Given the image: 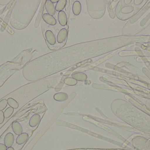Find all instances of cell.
I'll return each instance as SVG.
<instances>
[{"instance_id": "d4e9b609", "label": "cell", "mask_w": 150, "mask_h": 150, "mask_svg": "<svg viewBox=\"0 0 150 150\" xmlns=\"http://www.w3.org/2000/svg\"><path fill=\"white\" fill-rule=\"evenodd\" d=\"M11 1H8V0H6V1H0V5H6L8 4Z\"/></svg>"}, {"instance_id": "ba28073f", "label": "cell", "mask_w": 150, "mask_h": 150, "mask_svg": "<svg viewBox=\"0 0 150 150\" xmlns=\"http://www.w3.org/2000/svg\"><path fill=\"white\" fill-rule=\"evenodd\" d=\"M58 18L59 24L62 26H65L67 25V16L65 11H59L58 13Z\"/></svg>"}, {"instance_id": "44dd1931", "label": "cell", "mask_w": 150, "mask_h": 150, "mask_svg": "<svg viewBox=\"0 0 150 150\" xmlns=\"http://www.w3.org/2000/svg\"><path fill=\"white\" fill-rule=\"evenodd\" d=\"M112 55H113V53L110 54L108 55L107 56H105V57H103L102 59H100V60H98L97 61V62L95 63H93L92 65H91L92 67H95V66H97L98 65H99V64H101V63L105 61L106 60H108V59H109L110 57H111V56H112Z\"/></svg>"}, {"instance_id": "30bf717a", "label": "cell", "mask_w": 150, "mask_h": 150, "mask_svg": "<svg viewBox=\"0 0 150 150\" xmlns=\"http://www.w3.org/2000/svg\"><path fill=\"white\" fill-rule=\"evenodd\" d=\"M14 143V135L11 133H8L5 135L4 139V144L7 148L12 147Z\"/></svg>"}, {"instance_id": "cb8c5ba5", "label": "cell", "mask_w": 150, "mask_h": 150, "mask_svg": "<svg viewBox=\"0 0 150 150\" xmlns=\"http://www.w3.org/2000/svg\"><path fill=\"white\" fill-rule=\"evenodd\" d=\"M4 113L3 111H0V124H2L4 119Z\"/></svg>"}, {"instance_id": "277c9868", "label": "cell", "mask_w": 150, "mask_h": 150, "mask_svg": "<svg viewBox=\"0 0 150 150\" xmlns=\"http://www.w3.org/2000/svg\"><path fill=\"white\" fill-rule=\"evenodd\" d=\"M51 30H46L45 28H42V32L47 45L49 49L52 51H56L59 50V48L57 45L55 34H58L60 30L58 31V28L54 27V31H53L52 26H51Z\"/></svg>"}, {"instance_id": "8fae6325", "label": "cell", "mask_w": 150, "mask_h": 150, "mask_svg": "<svg viewBox=\"0 0 150 150\" xmlns=\"http://www.w3.org/2000/svg\"><path fill=\"white\" fill-rule=\"evenodd\" d=\"M11 127L13 132L17 135L19 136L23 133V129L22 125L18 122H13L11 125Z\"/></svg>"}, {"instance_id": "484cf974", "label": "cell", "mask_w": 150, "mask_h": 150, "mask_svg": "<svg viewBox=\"0 0 150 150\" xmlns=\"http://www.w3.org/2000/svg\"><path fill=\"white\" fill-rule=\"evenodd\" d=\"M7 149V147L4 144L0 143V150H6Z\"/></svg>"}, {"instance_id": "7a4b0ae2", "label": "cell", "mask_w": 150, "mask_h": 150, "mask_svg": "<svg viewBox=\"0 0 150 150\" xmlns=\"http://www.w3.org/2000/svg\"><path fill=\"white\" fill-rule=\"evenodd\" d=\"M41 1H17L12 9L10 23L17 30L26 28L32 21Z\"/></svg>"}, {"instance_id": "ac0fdd59", "label": "cell", "mask_w": 150, "mask_h": 150, "mask_svg": "<svg viewBox=\"0 0 150 150\" xmlns=\"http://www.w3.org/2000/svg\"><path fill=\"white\" fill-rule=\"evenodd\" d=\"M7 102H8V105L11 107L15 109H17L18 108V106H19L18 103L14 99L12 98H9L7 99Z\"/></svg>"}, {"instance_id": "4316f807", "label": "cell", "mask_w": 150, "mask_h": 150, "mask_svg": "<svg viewBox=\"0 0 150 150\" xmlns=\"http://www.w3.org/2000/svg\"><path fill=\"white\" fill-rule=\"evenodd\" d=\"M51 1L52 2V3H57L59 1V0H51Z\"/></svg>"}, {"instance_id": "ffe728a7", "label": "cell", "mask_w": 150, "mask_h": 150, "mask_svg": "<svg viewBox=\"0 0 150 150\" xmlns=\"http://www.w3.org/2000/svg\"><path fill=\"white\" fill-rule=\"evenodd\" d=\"M106 1V6L107 7L108 10V12H109V16L111 18H114L115 14L114 13L113 11L112 8V6H111V1Z\"/></svg>"}, {"instance_id": "d6986e66", "label": "cell", "mask_w": 150, "mask_h": 150, "mask_svg": "<svg viewBox=\"0 0 150 150\" xmlns=\"http://www.w3.org/2000/svg\"><path fill=\"white\" fill-rule=\"evenodd\" d=\"M64 83L69 86H74L77 83V81L73 77H67L64 79Z\"/></svg>"}, {"instance_id": "83f0119b", "label": "cell", "mask_w": 150, "mask_h": 150, "mask_svg": "<svg viewBox=\"0 0 150 150\" xmlns=\"http://www.w3.org/2000/svg\"><path fill=\"white\" fill-rule=\"evenodd\" d=\"M6 150H14V148L12 147H10V148H8Z\"/></svg>"}, {"instance_id": "9a60e30c", "label": "cell", "mask_w": 150, "mask_h": 150, "mask_svg": "<svg viewBox=\"0 0 150 150\" xmlns=\"http://www.w3.org/2000/svg\"><path fill=\"white\" fill-rule=\"evenodd\" d=\"M69 96L67 93L65 92H59L56 93L54 96V98L55 100L59 102H63L66 101L68 99Z\"/></svg>"}, {"instance_id": "603a6c76", "label": "cell", "mask_w": 150, "mask_h": 150, "mask_svg": "<svg viewBox=\"0 0 150 150\" xmlns=\"http://www.w3.org/2000/svg\"><path fill=\"white\" fill-rule=\"evenodd\" d=\"M8 102L6 99L2 100L0 101V111L4 110L8 105Z\"/></svg>"}, {"instance_id": "9c48e42d", "label": "cell", "mask_w": 150, "mask_h": 150, "mask_svg": "<svg viewBox=\"0 0 150 150\" xmlns=\"http://www.w3.org/2000/svg\"><path fill=\"white\" fill-rule=\"evenodd\" d=\"M45 7L46 10L47 12V14L51 16H54L56 13V9L55 7L54 6V4L51 1L47 0L45 3Z\"/></svg>"}, {"instance_id": "4fadbf2b", "label": "cell", "mask_w": 150, "mask_h": 150, "mask_svg": "<svg viewBox=\"0 0 150 150\" xmlns=\"http://www.w3.org/2000/svg\"><path fill=\"white\" fill-rule=\"evenodd\" d=\"M72 77L77 81L80 82L85 81L87 78L86 74L82 72H74L72 74Z\"/></svg>"}, {"instance_id": "5b68a950", "label": "cell", "mask_w": 150, "mask_h": 150, "mask_svg": "<svg viewBox=\"0 0 150 150\" xmlns=\"http://www.w3.org/2000/svg\"><path fill=\"white\" fill-rule=\"evenodd\" d=\"M68 37V28H62L60 30L56 36L57 45L59 49L65 46Z\"/></svg>"}, {"instance_id": "7c38bea8", "label": "cell", "mask_w": 150, "mask_h": 150, "mask_svg": "<svg viewBox=\"0 0 150 150\" xmlns=\"http://www.w3.org/2000/svg\"><path fill=\"white\" fill-rule=\"evenodd\" d=\"M41 118L38 114H35L33 115L29 121V125L31 127H37L40 122Z\"/></svg>"}, {"instance_id": "7402d4cb", "label": "cell", "mask_w": 150, "mask_h": 150, "mask_svg": "<svg viewBox=\"0 0 150 150\" xmlns=\"http://www.w3.org/2000/svg\"><path fill=\"white\" fill-rule=\"evenodd\" d=\"M14 109L12 107H10L7 108L4 111V116L5 119L9 118L14 112Z\"/></svg>"}, {"instance_id": "5bb4252c", "label": "cell", "mask_w": 150, "mask_h": 150, "mask_svg": "<svg viewBox=\"0 0 150 150\" xmlns=\"http://www.w3.org/2000/svg\"><path fill=\"white\" fill-rule=\"evenodd\" d=\"M29 138V135L27 133H22L16 139V142L18 145H22L25 143Z\"/></svg>"}, {"instance_id": "8992f818", "label": "cell", "mask_w": 150, "mask_h": 150, "mask_svg": "<svg viewBox=\"0 0 150 150\" xmlns=\"http://www.w3.org/2000/svg\"><path fill=\"white\" fill-rule=\"evenodd\" d=\"M46 2V0H43V1H41V3H40V8L38 16L36 18L35 24H34L35 28H38L40 23L41 18L44 14L43 13H44V8H45Z\"/></svg>"}, {"instance_id": "52a82bcc", "label": "cell", "mask_w": 150, "mask_h": 150, "mask_svg": "<svg viewBox=\"0 0 150 150\" xmlns=\"http://www.w3.org/2000/svg\"><path fill=\"white\" fill-rule=\"evenodd\" d=\"M42 18L45 23L51 26H54L57 24V21L55 18L47 13H45L43 14Z\"/></svg>"}, {"instance_id": "6da1fadb", "label": "cell", "mask_w": 150, "mask_h": 150, "mask_svg": "<svg viewBox=\"0 0 150 150\" xmlns=\"http://www.w3.org/2000/svg\"><path fill=\"white\" fill-rule=\"evenodd\" d=\"M116 38L78 43L40 56L24 66L23 75L29 81L40 80L80 63L105 54L120 46Z\"/></svg>"}, {"instance_id": "e0dca14e", "label": "cell", "mask_w": 150, "mask_h": 150, "mask_svg": "<svg viewBox=\"0 0 150 150\" xmlns=\"http://www.w3.org/2000/svg\"><path fill=\"white\" fill-rule=\"evenodd\" d=\"M67 0H59V1L56 4V6H55V9L57 11H62L63 10L67 4Z\"/></svg>"}, {"instance_id": "3957f363", "label": "cell", "mask_w": 150, "mask_h": 150, "mask_svg": "<svg viewBox=\"0 0 150 150\" xmlns=\"http://www.w3.org/2000/svg\"><path fill=\"white\" fill-rule=\"evenodd\" d=\"M87 11L91 17L100 19L105 14L106 8L105 0H86Z\"/></svg>"}, {"instance_id": "2e32d148", "label": "cell", "mask_w": 150, "mask_h": 150, "mask_svg": "<svg viewBox=\"0 0 150 150\" xmlns=\"http://www.w3.org/2000/svg\"><path fill=\"white\" fill-rule=\"evenodd\" d=\"M82 7L81 3L79 1H76L73 5V11L75 16H78L81 12Z\"/></svg>"}]
</instances>
